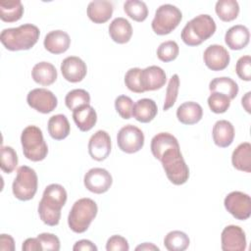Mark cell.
I'll return each instance as SVG.
<instances>
[{
	"instance_id": "obj_1",
	"label": "cell",
	"mask_w": 251,
	"mask_h": 251,
	"mask_svg": "<svg viewBox=\"0 0 251 251\" xmlns=\"http://www.w3.org/2000/svg\"><path fill=\"white\" fill-rule=\"evenodd\" d=\"M67 191L63 185L51 183L45 187L38 204L40 220L47 226H57L61 219V210L67 202Z\"/></svg>"
},
{
	"instance_id": "obj_2",
	"label": "cell",
	"mask_w": 251,
	"mask_h": 251,
	"mask_svg": "<svg viewBox=\"0 0 251 251\" xmlns=\"http://www.w3.org/2000/svg\"><path fill=\"white\" fill-rule=\"evenodd\" d=\"M39 28L31 24H25L18 27L5 28L1 31L0 41L10 51L28 50L38 41Z\"/></svg>"
},
{
	"instance_id": "obj_3",
	"label": "cell",
	"mask_w": 251,
	"mask_h": 251,
	"mask_svg": "<svg viewBox=\"0 0 251 251\" xmlns=\"http://www.w3.org/2000/svg\"><path fill=\"white\" fill-rule=\"evenodd\" d=\"M163 166L168 179L175 185H181L189 178V169L180 152L179 144L166 149L157 158Z\"/></svg>"
},
{
	"instance_id": "obj_4",
	"label": "cell",
	"mask_w": 251,
	"mask_h": 251,
	"mask_svg": "<svg viewBox=\"0 0 251 251\" xmlns=\"http://www.w3.org/2000/svg\"><path fill=\"white\" fill-rule=\"evenodd\" d=\"M214 19L207 14H201L190 20L181 30V39L188 46H198L209 39L216 31Z\"/></svg>"
},
{
	"instance_id": "obj_5",
	"label": "cell",
	"mask_w": 251,
	"mask_h": 251,
	"mask_svg": "<svg viewBox=\"0 0 251 251\" xmlns=\"http://www.w3.org/2000/svg\"><path fill=\"white\" fill-rule=\"evenodd\" d=\"M98 212L97 204L90 198L76 200L70 210L68 216L69 227L75 233H82L87 230L91 222Z\"/></svg>"
},
{
	"instance_id": "obj_6",
	"label": "cell",
	"mask_w": 251,
	"mask_h": 251,
	"mask_svg": "<svg viewBox=\"0 0 251 251\" xmlns=\"http://www.w3.org/2000/svg\"><path fill=\"white\" fill-rule=\"evenodd\" d=\"M21 143L25 157L32 162L42 161L48 154V146L42 131L36 126H27L24 128L21 134Z\"/></svg>"
},
{
	"instance_id": "obj_7",
	"label": "cell",
	"mask_w": 251,
	"mask_h": 251,
	"mask_svg": "<svg viewBox=\"0 0 251 251\" xmlns=\"http://www.w3.org/2000/svg\"><path fill=\"white\" fill-rule=\"evenodd\" d=\"M38 177L35 171L27 166H21L12 184L14 196L21 201L32 199L37 191Z\"/></svg>"
},
{
	"instance_id": "obj_8",
	"label": "cell",
	"mask_w": 251,
	"mask_h": 251,
	"mask_svg": "<svg viewBox=\"0 0 251 251\" xmlns=\"http://www.w3.org/2000/svg\"><path fill=\"white\" fill-rule=\"evenodd\" d=\"M182 13L175 5L164 4L157 8L151 23L153 31L158 35L171 33L181 22Z\"/></svg>"
},
{
	"instance_id": "obj_9",
	"label": "cell",
	"mask_w": 251,
	"mask_h": 251,
	"mask_svg": "<svg viewBox=\"0 0 251 251\" xmlns=\"http://www.w3.org/2000/svg\"><path fill=\"white\" fill-rule=\"evenodd\" d=\"M119 148L127 154L138 152L144 145V134L142 130L132 125L123 126L117 134Z\"/></svg>"
},
{
	"instance_id": "obj_10",
	"label": "cell",
	"mask_w": 251,
	"mask_h": 251,
	"mask_svg": "<svg viewBox=\"0 0 251 251\" xmlns=\"http://www.w3.org/2000/svg\"><path fill=\"white\" fill-rule=\"evenodd\" d=\"M224 205L226 210L237 220L245 221L251 215V198L241 191L228 193L224 200Z\"/></svg>"
},
{
	"instance_id": "obj_11",
	"label": "cell",
	"mask_w": 251,
	"mask_h": 251,
	"mask_svg": "<svg viewBox=\"0 0 251 251\" xmlns=\"http://www.w3.org/2000/svg\"><path fill=\"white\" fill-rule=\"evenodd\" d=\"M26 102L29 107L42 114L55 110L58 100L55 94L46 88H34L27 93Z\"/></svg>"
},
{
	"instance_id": "obj_12",
	"label": "cell",
	"mask_w": 251,
	"mask_h": 251,
	"mask_svg": "<svg viewBox=\"0 0 251 251\" xmlns=\"http://www.w3.org/2000/svg\"><path fill=\"white\" fill-rule=\"evenodd\" d=\"M83 183L85 188L90 192L102 194L110 189L113 178L107 170L103 168H92L84 175Z\"/></svg>"
},
{
	"instance_id": "obj_13",
	"label": "cell",
	"mask_w": 251,
	"mask_h": 251,
	"mask_svg": "<svg viewBox=\"0 0 251 251\" xmlns=\"http://www.w3.org/2000/svg\"><path fill=\"white\" fill-rule=\"evenodd\" d=\"M221 243L224 251H244L246 249L245 232L238 226H227L222 231Z\"/></svg>"
},
{
	"instance_id": "obj_14",
	"label": "cell",
	"mask_w": 251,
	"mask_h": 251,
	"mask_svg": "<svg viewBox=\"0 0 251 251\" xmlns=\"http://www.w3.org/2000/svg\"><path fill=\"white\" fill-rule=\"evenodd\" d=\"M88 153L98 162L104 161L111 153V137L105 130H97L88 141Z\"/></svg>"
},
{
	"instance_id": "obj_15",
	"label": "cell",
	"mask_w": 251,
	"mask_h": 251,
	"mask_svg": "<svg viewBox=\"0 0 251 251\" xmlns=\"http://www.w3.org/2000/svg\"><path fill=\"white\" fill-rule=\"evenodd\" d=\"M203 60L207 68L218 72L225 70L230 61V56L227 50L219 44L208 46L203 53Z\"/></svg>"
},
{
	"instance_id": "obj_16",
	"label": "cell",
	"mask_w": 251,
	"mask_h": 251,
	"mask_svg": "<svg viewBox=\"0 0 251 251\" xmlns=\"http://www.w3.org/2000/svg\"><path fill=\"white\" fill-rule=\"evenodd\" d=\"M61 73L66 80L70 82H79L85 77L87 67L84 61L79 57L69 56L61 63Z\"/></svg>"
},
{
	"instance_id": "obj_17",
	"label": "cell",
	"mask_w": 251,
	"mask_h": 251,
	"mask_svg": "<svg viewBox=\"0 0 251 251\" xmlns=\"http://www.w3.org/2000/svg\"><path fill=\"white\" fill-rule=\"evenodd\" d=\"M140 80L144 92L154 91L162 88L165 85L167 75L162 68L158 66H149L141 70Z\"/></svg>"
},
{
	"instance_id": "obj_18",
	"label": "cell",
	"mask_w": 251,
	"mask_h": 251,
	"mask_svg": "<svg viewBox=\"0 0 251 251\" xmlns=\"http://www.w3.org/2000/svg\"><path fill=\"white\" fill-rule=\"evenodd\" d=\"M250 39V32L247 26L235 25L229 27L225 34V42L231 50H240L245 48Z\"/></svg>"
},
{
	"instance_id": "obj_19",
	"label": "cell",
	"mask_w": 251,
	"mask_h": 251,
	"mask_svg": "<svg viewBox=\"0 0 251 251\" xmlns=\"http://www.w3.org/2000/svg\"><path fill=\"white\" fill-rule=\"evenodd\" d=\"M43 45L52 54H62L69 49L71 38L66 31L61 29L52 30L45 35Z\"/></svg>"
},
{
	"instance_id": "obj_20",
	"label": "cell",
	"mask_w": 251,
	"mask_h": 251,
	"mask_svg": "<svg viewBox=\"0 0 251 251\" xmlns=\"http://www.w3.org/2000/svg\"><path fill=\"white\" fill-rule=\"evenodd\" d=\"M113 3L108 0H93L87 6V16L94 24H104L113 15Z\"/></svg>"
},
{
	"instance_id": "obj_21",
	"label": "cell",
	"mask_w": 251,
	"mask_h": 251,
	"mask_svg": "<svg viewBox=\"0 0 251 251\" xmlns=\"http://www.w3.org/2000/svg\"><path fill=\"white\" fill-rule=\"evenodd\" d=\"M214 143L221 147H228L234 138V127L232 124L226 120H220L215 123L212 129Z\"/></svg>"
},
{
	"instance_id": "obj_22",
	"label": "cell",
	"mask_w": 251,
	"mask_h": 251,
	"mask_svg": "<svg viewBox=\"0 0 251 251\" xmlns=\"http://www.w3.org/2000/svg\"><path fill=\"white\" fill-rule=\"evenodd\" d=\"M109 35L116 43L125 44L131 38L132 26L126 19L122 17L116 18L109 25Z\"/></svg>"
},
{
	"instance_id": "obj_23",
	"label": "cell",
	"mask_w": 251,
	"mask_h": 251,
	"mask_svg": "<svg viewBox=\"0 0 251 251\" xmlns=\"http://www.w3.org/2000/svg\"><path fill=\"white\" fill-rule=\"evenodd\" d=\"M203 117V109L200 104L188 101L178 106L176 110V118L183 125H194L200 122Z\"/></svg>"
},
{
	"instance_id": "obj_24",
	"label": "cell",
	"mask_w": 251,
	"mask_h": 251,
	"mask_svg": "<svg viewBox=\"0 0 251 251\" xmlns=\"http://www.w3.org/2000/svg\"><path fill=\"white\" fill-rule=\"evenodd\" d=\"M73 119L79 130L88 131L96 125L97 114L92 106L84 105L73 111Z\"/></svg>"
},
{
	"instance_id": "obj_25",
	"label": "cell",
	"mask_w": 251,
	"mask_h": 251,
	"mask_svg": "<svg viewBox=\"0 0 251 251\" xmlns=\"http://www.w3.org/2000/svg\"><path fill=\"white\" fill-rule=\"evenodd\" d=\"M158 113V107L154 100L149 98H142L135 102L133 105L132 116L140 123L151 122Z\"/></svg>"
},
{
	"instance_id": "obj_26",
	"label": "cell",
	"mask_w": 251,
	"mask_h": 251,
	"mask_svg": "<svg viewBox=\"0 0 251 251\" xmlns=\"http://www.w3.org/2000/svg\"><path fill=\"white\" fill-rule=\"evenodd\" d=\"M31 76L36 83L46 86L55 82L58 74L55 66L51 63L39 62L33 66Z\"/></svg>"
},
{
	"instance_id": "obj_27",
	"label": "cell",
	"mask_w": 251,
	"mask_h": 251,
	"mask_svg": "<svg viewBox=\"0 0 251 251\" xmlns=\"http://www.w3.org/2000/svg\"><path fill=\"white\" fill-rule=\"evenodd\" d=\"M232 166L241 172H251V144L249 142L240 143L232 152Z\"/></svg>"
},
{
	"instance_id": "obj_28",
	"label": "cell",
	"mask_w": 251,
	"mask_h": 251,
	"mask_svg": "<svg viewBox=\"0 0 251 251\" xmlns=\"http://www.w3.org/2000/svg\"><path fill=\"white\" fill-rule=\"evenodd\" d=\"M47 128L50 136L55 140L65 139L71 131L70 123L63 114L52 116L48 121Z\"/></svg>"
},
{
	"instance_id": "obj_29",
	"label": "cell",
	"mask_w": 251,
	"mask_h": 251,
	"mask_svg": "<svg viewBox=\"0 0 251 251\" xmlns=\"http://www.w3.org/2000/svg\"><path fill=\"white\" fill-rule=\"evenodd\" d=\"M211 92H217L227 96L230 100L234 99L238 94V84L230 77L221 76L212 79L209 83Z\"/></svg>"
},
{
	"instance_id": "obj_30",
	"label": "cell",
	"mask_w": 251,
	"mask_h": 251,
	"mask_svg": "<svg viewBox=\"0 0 251 251\" xmlns=\"http://www.w3.org/2000/svg\"><path fill=\"white\" fill-rule=\"evenodd\" d=\"M24 15V6L20 0L0 2V19L6 23L19 21Z\"/></svg>"
},
{
	"instance_id": "obj_31",
	"label": "cell",
	"mask_w": 251,
	"mask_h": 251,
	"mask_svg": "<svg viewBox=\"0 0 251 251\" xmlns=\"http://www.w3.org/2000/svg\"><path fill=\"white\" fill-rule=\"evenodd\" d=\"M215 11L223 22H231L239 14V5L235 0H219L216 3Z\"/></svg>"
},
{
	"instance_id": "obj_32",
	"label": "cell",
	"mask_w": 251,
	"mask_h": 251,
	"mask_svg": "<svg viewBox=\"0 0 251 251\" xmlns=\"http://www.w3.org/2000/svg\"><path fill=\"white\" fill-rule=\"evenodd\" d=\"M188 235L180 230L170 231L164 238V245L169 251H183L189 246Z\"/></svg>"
},
{
	"instance_id": "obj_33",
	"label": "cell",
	"mask_w": 251,
	"mask_h": 251,
	"mask_svg": "<svg viewBox=\"0 0 251 251\" xmlns=\"http://www.w3.org/2000/svg\"><path fill=\"white\" fill-rule=\"evenodd\" d=\"M125 13L135 22H143L148 17V8L140 0H127L124 3Z\"/></svg>"
},
{
	"instance_id": "obj_34",
	"label": "cell",
	"mask_w": 251,
	"mask_h": 251,
	"mask_svg": "<svg viewBox=\"0 0 251 251\" xmlns=\"http://www.w3.org/2000/svg\"><path fill=\"white\" fill-rule=\"evenodd\" d=\"M90 95L84 89H73L68 92L65 97V104L67 108L74 111L76 108L82 107L84 105H89Z\"/></svg>"
},
{
	"instance_id": "obj_35",
	"label": "cell",
	"mask_w": 251,
	"mask_h": 251,
	"mask_svg": "<svg viewBox=\"0 0 251 251\" xmlns=\"http://www.w3.org/2000/svg\"><path fill=\"white\" fill-rule=\"evenodd\" d=\"M18 165V156L16 151L11 146L1 147L0 167L6 174H11Z\"/></svg>"
},
{
	"instance_id": "obj_36",
	"label": "cell",
	"mask_w": 251,
	"mask_h": 251,
	"mask_svg": "<svg viewBox=\"0 0 251 251\" xmlns=\"http://www.w3.org/2000/svg\"><path fill=\"white\" fill-rule=\"evenodd\" d=\"M179 48L176 41L168 40L162 42L157 49V57L162 62H172L178 56Z\"/></svg>"
},
{
	"instance_id": "obj_37",
	"label": "cell",
	"mask_w": 251,
	"mask_h": 251,
	"mask_svg": "<svg viewBox=\"0 0 251 251\" xmlns=\"http://www.w3.org/2000/svg\"><path fill=\"white\" fill-rule=\"evenodd\" d=\"M207 102L210 110L216 114H223L226 112L230 106V99L227 96L217 92H211Z\"/></svg>"
},
{
	"instance_id": "obj_38",
	"label": "cell",
	"mask_w": 251,
	"mask_h": 251,
	"mask_svg": "<svg viewBox=\"0 0 251 251\" xmlns=\"http://www.w3.org/2000/svg\"><path fill=\"white\" fill-rule=\"evenodd\" d=\"M178 89H179V77L176 74H175L171 76L167 86L166 97H165L164 106H163L164 111H168L170 108H172L175 105L177 98Z\"/></svg>"
},
{
	"instance_id": "obj_39",
	"label": "cell",
	"mask_w": 251,
	"mask_h": 251,
	"mask_svg": "<svg viewBox=\"0 0 251 251\" xmlns=\"http://www.w3.org/2000/svg\"><path fill=\"white\" fill-rule=\"evenodd\" d=\"M141 69L131 68L125 75V84L126 86L134 93H143L144 90L141 85L140 80Z\"/></svg>"
},
{
	"instance_id": "obj_40",
	"label": "cell",
	"mask_w": 251,
	"mask_h": 251,
	"mask_svg": "<svg viewBox=\"0 0 251 251\" xmlns=\"http://www.w3.org/2000/svg\"><path fill=\"white\" fill-rule=\"evenodd\" d=\"M133 101L126 95H120L115 99V109L121 118L128 120L132 116Z\"/></svg>"
},
{
	"instance_id": "obj_41",
	"label": "cell",
	"mask_w": 251,
	"mask_h": 251,
	"mask_svg": "<svg viewBox=\"0 0 251 251\" xmlns=\"http://www.w3.org/2000/svg\"><path fill=\"white\" fill-rule=\"evenodd\" d=\"M235 72L240 79L245 81L251 80V57L249 55L242 56L237 60Z\"/></svg>"
},
{
	"instance_id": "obj_42",
	"label": "cell",
	"mask_w": 251,
	"mask_h": 251,
	"mask_svg": "<svg viewBox=\"0 0 251 251\" xmlns=\"http://www.w3.org/2000/svg\"><path fill=\"white\" fill-rule=\"evenodd\" d=\"M37 238L41 243L42 250H47V251L60 250V240L55 234L49 233V232H43L38 234Z\"/></svg>"
},
{
	"instance_id": "obj_43",
	"label": "cell",
	"mask_w": 251,
	"mask_h": 251,
	"mask_svg": "<svg viewBox=\"0 0 251 251\" xmlns=\"http://www.w3.org/2000/svg\"><path fill=\"white\" fill-rule=\"evenodd\" d=\"M127 240L122 235H112L106 243L107 251H128Z\"/></svg>"
},
{
	"instance_id": "obj_44",
	"label": "cell",
	"mask_w": 251,
	"mask_h": 251,
	"mask_svg": "<svg viewBox=\"0 0 251 251\" xmlns=\"http://www.w3.org/2000/svg\"><path fill=\"white\" fill-rule=\"evenodd\" d=\"M74 251H97V246L88 239H81L75 243Z\"/></svg>"
},
{
	"instance_id": "obj_45",
	"label": "cell",
	"mask_w": 251,
	"mask_h": 251,
	"mask_svg": "<svg viewBox=\"0 0 251 251\" xmlns=\"http://www.w3.org/2000/svg\"><path fill=\"white\" fill-rule=\"evenodd\" d=\"M0 250L2 251H14L15 241L10 234L2 233L0 235Z\"/></svg>"
},
{
	"instance_id": "obj_46",
	"label": "cell",
	"mask_w": 251,
	"mask_h": 251,
	"mask_svg": "<svg viewBox=\"0 0 251 251\" xmlns=\"http://www.w3.org/2000/svg\"><path fill=\"white\" fill-rule=\"evenodd\" d=\"M22 249L23 251H39V250H42V246L37 237L35 238L31 237L24 241Z\"/></svg>"
},
{
	"instance_id": "obj_47",
	"label": "cell",
	"mask_w": 251,
	"mask_h": 251,
	"mask_svg": "<svg viewBox=\"0 0 251 251\" xmlns=\"http://www.w3.org/2000/svg\"><path fill=\"white\" fill-rule=\"evenodd\" d=\"M135 250L136 251H153V250H156V251H159L160 248L158 246H156L155 244L153 243H150V242H144L138 246L135 247Z\"/></svg>"
},
{
	"instance_id": "obj_48",
	"label": "cell",
	"mask_w": 251,
	"mask_h": 251,
	"mask_svg": "<svg viewBox=\"0 0 251 251\" xmlns=\"http://www.w3.org/2000/svg\"><path fill=\"white\" fill-rule=\"evenodd\" d=\"M250 96H251V92L248 91L241 99V104H242V107L245 109V111L247 113H250L251 112V107H250Z\"/></svg>"
}]
</instances>
